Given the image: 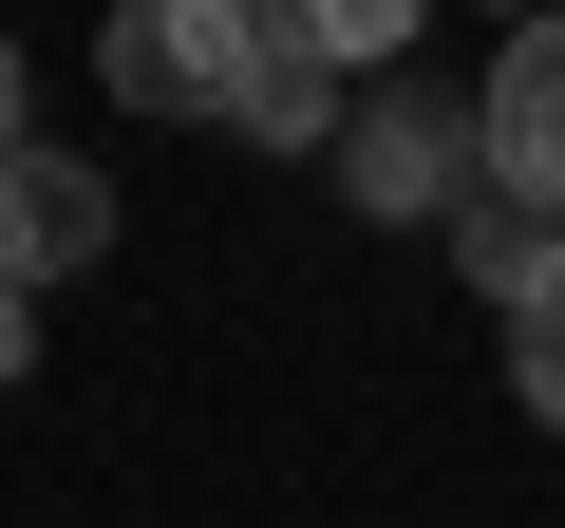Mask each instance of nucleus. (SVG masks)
Wrapping results in <instances>:
<instances>
[{
	"label": "nucleus",
	"instance_id": "1",
	"mask_svg": "<svg viewBox=\"0 0 565 528\" xmlns=\"http://www.w3.org/2000/svg\"><path fill=\"white\" fill-rule=\"evenodd\" d=\"M245 57H264V0H132V20L95 39V76L132 95V114H245Z\"/></svg>",
	"mask_w": 565,
	"mask_h": 528
},
{
	"label": "nucleus",
	"instance_id": "2",
	"mask_svg": "<svg viewBox=\"0 0 565 528\" xmlns=\"http://www.w3.org/2000/svg\"><path fill=\"white\" fill-rule=\"evenodd\" d=\"M340 189H359L377 226H415V208L471 226V208H490V133H471L452 95H359V114H340Z\"/></svg>",
	"mask_w": 565,
	"mask_h": 528
},
{
	"label": "nucleus",
	"instance_id": "3",
	"mask_svg": "<svg viewBox=\"0 0 565 528\" xmlns=\"http://www.w3.org/2000/svg\"><path fill=\"white\" fill-rule=\"evenodd\" d=\"M471 133H490V189L565 226V20H527V39L490 57V95H471Z\"/></svg>",
	"mask_w": 565,
	"mask_h": 528
},
{
	"label": "nucleus",
	"instance_id": "4",
	"mask_svg": "<svg viewBox=\"0 0 565 528\" xmlns=\"http://www.w3.org/2000/svg\"><path fill=\"white\" fill-rule=\"evenodd\" d=\"M95 245H114V189H95L76 151H0V284L39 303V284H76Z\"/></svg>",
	"mask_w": 565,
	"mask_h": 528
},
{
	"label": "nucleus",
	"instance_id": "5",
	"mask_svg": "<svg viewBox=\"0 0 565 528\" xmlns=\"http://www.w3.org/2000/svg\"><path fill=\"white\" fill-rule=\"evenodd\" d=\"M340 114H359V95H340L321 0H302V20L264 0V57H245V114H226V133H245V151H340Z\"/></svg>",
	"mask_w": 565,
	"mask_h": 528
},
{
	"label": "nucleus",
	"instance_id": "6",
	"mask_svg": "<svg viewBox=\"0 0 565 528\" xmlns=\"http://www.w3.org/2000/svg\"><path fill=\"white\" fill-rule=\"evenodd\" d=\"M452 245H471V284H490V303H509V321H527V303H546V264H565V226H546V208H509V189H490V208H471V226H452Z\"/></svg>",
	"mask_w": 565,
	"mask_h": 528
},
{
	"label": "nucleus",
	"instance_id": "7",
	"mask_svg": "<svg viewBox=\"0 0 565 528\" xmlns=\"http://www.w3.org/2000/svg\"><path fill=\"white\" fill-rule=\"evenodd\" d=\"M509 378H527V415H546V434H565V264H546V303H527V321H509Z\"/></svg>",
	"mask_w": 565,
	"mask_h": 528
},
{
	"label": "nucleus",
	"instance_id": "8",
	"mask_svg": "<svg viewBox=\"0 0 565 528\" xmlns=\"http://www.w3.org/2000/svg\"><path fill=\"white\" fill-rule=\"evenodd\" d=\"M20 95H39V76H20V39H0V151H39V133H20Z\"/></svg>",
	"mask_w": 565,
	"mask_h": 528
},
{
	"label": "nucleus",
	"instance_id": "9",
	"mask_svg": "<svg viewBox=\"0 0 565 528\" xmlns=\"http://www.w3.org/2000/svg\"><path fill=\"white\" fill-rule=\"evenodd\" d=\"M20 359H39V303H20V284H0V378H20Z\"/></svg>",
	"mask_w": 565,
	"mask_h": 528
}]
</instances>
